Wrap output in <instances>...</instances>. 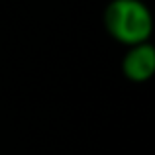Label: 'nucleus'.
<instances>
[{
    "label": "nucleus",
    "instance_id": "1",
    "mask_svg": "<svg viewBox=\"0 0 155 155\" xmlns=\"http://www.w3.org/2000/svg\"><path fill=\"white\" fill-rule=\"evenodd\" d=\"M102 20L110 38L128 47L149 41L153 31L151 12L141 0H110Z\"/></svg>",
    "mask_w": 155,
    "mask_h": 155
},
{
    "label": "nucleus",
    "instance_id": "2",
    "mask_svg": "<svg viewBox=\"0 0 155 155\" xmlns=\"http://www.w3.org/2000/svg\"><path fill=\"white\" fill-rule=\"evenodd\" d=\"M122 73L132 83H147L155 73V47L149 41L128 47L122 59Z\"/></svg>",
    "mask_w": 155,
    "mask_h": 155
}]
</instances>
